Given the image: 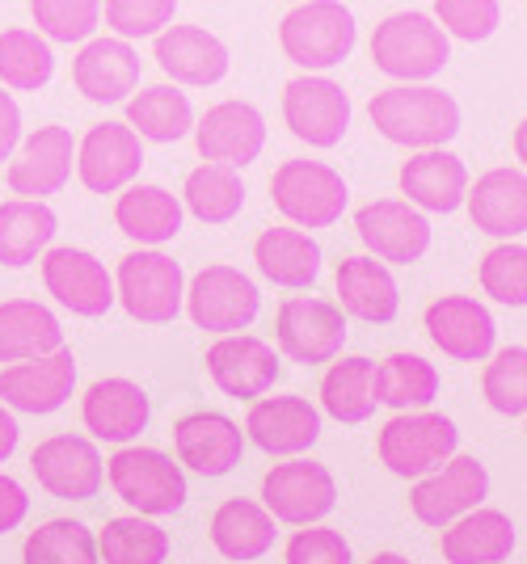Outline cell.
Instances as JSON below:
<instances>
[{
	"mask_svg": "<svg viewBox=\"0 0 527 564\" xmlns=\"http://www.w3.org/2000/svg\"><path fill=\"white\" fill-rule=\"evenodd\" d=\"M337 307L359 316L367 325H388L401 312V291L388 270V261H376L372 253H355V258L337 261Z\"/></svg>",
	"mask_w": 527,
	"mask_h": 564,
	"instance_id": "obj_27",
	"label": "cell"
},
{
	"mask_svg": "<svg viewBox=\"0 0 527 564\" xmlns=\"http://www.w3.org/2000/svg\"><path fill=\"white\" fill-rule=\"evenodd\" d=\"M25 564H97L94 531L76 518H51L39 531L25 535Z\"/></svg>",
	"mask_w": 527,
	"mask_h": 564,
	"instance_id": "obj_41",
	"label": "cell"
},
{
	"mask_svg": "<svg viewBox=\"0 0 527 564\" xmlns=\"http://www.w3.org/2000/svg\"><path fill=\"white\" fill-rule=\"evenodd\" d=\"M186 312L198 329L207 333H240L258 321L262 295L249 274H240L237 265H207L198 270L186 286Z\"/></svg>",
	"mask_w": 527,
	"mask_h": 564,
	"instance_id": "obj_8",
	"label": "cell"
},
{
	"mask_svg": "<svg viewBox=\"0 0 527 564\" xmlns=\"http://www.w3.org/2000/svg\"><path fill=\"white\" fill-rule=\"evenodd\" d=\"M481 392L490 400L494 413L503 417H524L527 413V350L524 346H506L485 362Z\"/></svg>",
	"mask_w": 527,
	"mask_h": 564,
	"instance_id": "obj_43",
	"label": "cell"
},
{
	"mask_svg": "<svg viewBox=\"0 0 527 564\" xmlns=\"http://www.w3.org/2000/svg\"><path fill=\"white\" fill-rule=\"evenodd\" d=\"M178 464H186L198 476H228L245 455V434L224 413H191L173 425Z\"/></svg>",
	"mask_w": 527,
	"mask_h": 564,
	"instance_id": "obj_24",
	"label": "cell"
},
{
	"mask_svg": "<svg viewBox=\"0 0 527 564\" xmlns=\"http://www.w3.org/2000/svg\"><path fill=\"white\" fill-rule=\"evenodd\" d=\"M157 64L173 76L178 85H216L228 76V47L203 25H165L157 34Z\"/></svg>",
	"mask_w": 527,
	"mask_h": 564,
	"instance_id": "obj_28",
	"label": "cell"
},
{
	"mask_svg": "<svg viewBox=\"0 0 527 564\" xmlns=\"http://www.w3.org/2000/svg\"><path fill=\"white\" fill-rule=\"evenodd\" d=\"M203 161L228 169H245L262 156L266 118L249 101H219L191 127Z\"/></svg>",
	"mask_w": 527,
	"mask_h": 564,
	"instance_id": "obj_17",
	"label": "cell"
},
{
	"mask_svg": "<svg viewBox=\"0 0 527 564\" xmlns=\"http://www.w3.org/2000/svg\"><path fill=\"white\" fill-rule=\"evenodd\" d=\"M439 397V371L422 354H388L376 362V400L406 413V409H427Z\"/></svg>",
	"mask_w": 527,
	"mask_h": 564,
	"instance_id": "obj_38",
	"label": "cell"
},
{
	"mask_svg": "<svg viewBox=\"0 0 527 564\" xmlns=\"http://www.w3.org/2000/svg\"><path fill=\"white\" fill-rule=\"evenodd\" d=\"M367 564H409L406 556H397V552H380V556H372Z\"/></svg>",
	"mask_w": 527,
	"mask_h": 564,
	"instance_id": "obj_52",
	"label": "cell"
},
{
	"mask_svg": "<svg viewBox=\"0 0 527 564\" xmlns=\"http://www.w3.org/2000/svg\"><path fill=\"white\" fill-rule=\"evenodd\" d=\"M355 13L342 0H304L279 22V47L309 72L337 68L355 51Z\"/></svg>",
	"mask_w": 527,
	"mask_h": 564,
	"instance_id": "obj_3",
	"label": "cell"
},
{
	"mask_svg": "<svg viewBox=\"0 0 527 564\" xmlns=\"http://www.w3.org/2000/svg\"><path fill=\"white\" fill-rule=\"evenodd\" d=\"M443 561L448 564H503L519 547L515 522L503 510H469L443 527Z\"/></svg>",
	"mask_w": 527,
	"mask_h": 564,
	"instance_id": "obj_30",
	"label": "cell"
},
{
	"mask_svg": "<svg viewBox=\"0 0 527 564\" xmlns=\"http://www.w3.org/2000/svg\"><path fill=\"white\" fill-rule=\"evenodd\" d=\"M460 447V430H455L452 417L443 413H397L392 422H384L380 438H376V451H380V464L392 476H406V480H418L434 471L439 464H448Z\"/></svg>",
	"mask_w": 527,
	"mask_h": 564,
	"instance_id": "obj_6",
	"label": "cell"
},
{
	"mask_svg": "<svg viewBox=\"0 0 527 564\" xmlns=\"http://www.w3.org/2000/svg\"><path fill=\"white\" fill-rule=\"evenodd\" d=\"M169 535L152 518H110L97 535V561L106 564H165Z\"/></svg>",
	"mask_w": 527,
	"mask_h": 564,
	"instance_id": "obj_39",
	"label": "cell"
},
{
	"mask_svg": "<svg viewBox=\"0 0 527 564\" xmlns=\"http://www.w3.org/2000/svg\"><path fill=\"white\" fill-rule=\"evenodd\" d=\"M245 434L266 455H304L321 438V413L304 397H262L249 404Z\"/></svg>",
	"mask_w": 527,
	"mask_h": 564,
	"instance_id": "obj_23",
	"label": "cell"
},
{
	"mask_svg": "<svg viewBox=\"0 0 527 564\" xmlns=\"http://www.w3.org/2000/svg\"><path fill=\"white\" fill-rule=\"evenodd\" d=\"M178 13V0H106V25L115 39H157Z\"/></svg>",
	"mask_w": 527,
	"mask_h": 564,
	"instance_id": "obj_47",
	"label": "cell"
},
{
	"mask_svg": "<svg viewBox=\"0 0 527 564\" xmlns=\"http://www.w3.org/2000/svg\"><path fill=\"white\" fill-rule=\"evenodd\" d=\"M372 127L388 143L406 148H443L460 135V106L434 85H392L367 101Z\"/></svg>",
	"mask_w": 527,
	"mask_h": 564,
	"instance_id": "obj_1",
	"label": "cell"
},
{
	"mask_svg": "<svg viewBox=\"0 0 527 564\" xmlns=\"http://www.w3.org/2000/svg\"><path fill=\"white\" fill-rule=\"evenodd\" d=\"M283 118L295 140L334 148L351 127V97L330 76H295L283 89Z\"/></svg>",
	"mask_w": 527,
	"mask_h": 564,
	"instance_id": "obj_14",
	"label": "cell"
},
{
	"mask_svg": "<svg viewBox=\"0 0 527 564\" xmlns=\"http://www.w3.org/2000/svg\"><path fill=\"white\" fill-rule=\"evenodd\" d=\"M60 219L43 198H9L0 203V265L22 270L47 253Z\"/></svg>",
	"mask_w": 527,
	"mask_h": 564,
	"instance_id": "obj_34",
	"label": "cell"
},
{
	"mask_svg": "<svg viewBox=\"0 0 527 564\" xmlns=\"http://www.w3.org/2000/svg\"><path fill=\"white\" fill-rule=\"evenodd\" d=\"M76 161V140L68 127H39L30 140L22 143V152L9 161L4 182L18 198H47L60 194L73 177Z\"/></svg>",
	"mask_w": 527,
	"mask_h": 564,
	"instance_id": "obj_20",
	"label": "cell"
},
{
	"mask_svg": "<svg viewBox=\"0 0 527 564\" xmlns=\"http://www.w3.org/2000/svg\"><path fill=\"white\" fill-rule=\"evenodd\" d=\"M524 143H527V131H524V122H519V131H515V152H519V161H524Z\"/></svg>",
	"mask_w": 527,
	"mask_h": 564,
	"instance_id": "obj_53",
	"label": "cell"
},
{
	"mask_svg": "<svg viewBox=\"0 0 527 564\" xmlns=\"http://www.w3.org/2000/svg\"><path fill=\"white\" fill-rule=\"evenodd\" d=\"M448 59H452V39L427 13H392L372 34V64L392 80L406 85L431 80L448 68Z\"/></svg>",
	"mask_w": 527,
	"mask_h": 564,
	"instance_id": "obj_2",
	"label": "cell"
},
{
	"mask_svg": "<svg viewBox=\"0 0 527 564\" xmlns=\"http://www.w3.org/2000/svg\"><path fill=\"white\" fill-rule=\"evenodd\" d=\"M186 300V274L161 249H136L119 261L115 279V304L127 307L131 321L140 325H169L178 321Z\"/></svg>",
	"mask_w": 527,
	"mask_h": 564,
	"instance_id": "obj_5",
	"label": "cell"
},
{
	"mask_svg": "<svg viewBox=\"0 0 527 564\" xmlns=\"http://www.w3.org/2000/svg\"><path fill=\"white\" fill-rule=\"evenodd\" d=\"M144 165V140L127 122H97L76 143V173L94 194H119L140 177Z\"/></svg>",
	"mask_w": 527,
	"mask_h": 564,
	"instance_id": "obj_15",
	"label": "cell"
},
{
	"mask_svg": "<svg viewBox=\"0 0 527 564\" xmlns=\"http://www.w3.org/2000/svg\"><path fill=\"white\" fill-rule=\"evenodd\" d=\"M76 388V358L68 346L39 358H22L13 367L0 371V404L4 409H18V413H55L64 409Z\"/></svg>",
	"mask_w": 527,
	"mask_h": 564,
	"instance_id": "obj_12",
	"label": "cell"
},
{
	"mask_svg": "<svg viewBox=\"0 0 527 564\" xmlns=\"http://www.w3.org/2000/svg\"><path fill=\"white\" fill-rule=\"evenodd\" d=\"M262 506L270 510V518L291 522V527L321 522L337 506L334 471L325 464H312V459L275 464L262 480Z\"/></svg>",
	"mask_w": 527,
	"mask_h": 564,
	"instance_id": "obj_11",
	"label": "cell"
},
{
	"mask_svg": "<svg viewBox=\"0 0 527 564\" xmlns=\"http://www.w3.org/2000/svg\"><path fill=\"white\" fill-rule=\"evenodd\" d=\"M55 72L51 43L39 30H4L0 34V80L9 89H43Z\"/></svg>",
	"mask_w": 527,
	"mask_h": 564,
	"instance_id": "obj_42",
	"label": "cell"
},
{
	"mask_svg": "<svg viewBox=\"0 0 527 564\" xmlns=\"http://www.w3.org/2000/svg\"><path fill=\"white\" fill-rule=\"evenodd\" d=\"M30 471H34L39 489H47L60 501H89L106 480L101 451L76 434H55L47 443H39L30 455Z\"/></svg>",
	"mask_w": 527,
	"mask_h": 564,
	"instance_id": "obj_16",
	"label": "cell"
},
{
	"mask_svg": "<svg viewBox=\"0 0 527 564\" xmlns=\"http://www.w3.org/2000/svg\"><path fill=\"white\" fill-rule=\"evenodd\" d=\"M321 404H325V413L342 425H359L367 422L372 413H376V362L372 358H342L334 362L330 358V371L321 379Z\"/></svg>",
	"mask_w": 527,
	"mask_h": 564,
	"instance_id": "obj_36",
	"label": "cell"
},
{
	"mask_svg": "<svg viewBox=\"0 0 527 564\" xmlns=\"http://www.w3.org/2000/svg\"><path fill=\"white\" fill-rule=\"evenodd\" d=\"M355 228H359V240L376 261L413 265L431 249V219L401 198H376V203L359 207Z\"/></svg>",
	"mask_w": 527,
	"mask_h": 564,
	"instance_id": "obj_13",
	"label": "cell"
},
{
	"mask_svg": "<svg viewBox=\"0 0 527 564\" xmlns=\"http://www.w3.org/2000/svg\"><path fill=\"white\" fill-rule=\"evenodd\" d=\"M427 333L439 350L455 362H485L498 341V325L490 307L473 295H443L427 307Z\"/></svg>",
	"mask_w": 527,
	"mask_h": 564,
	"instance_id": "obj_21",
	"label": "cell"
},
{
	"mask_svg": "<svg viewBox=\"0 0 527 564\" xmlns=\"http://www.w3.org/2000/svg\"><path fill=\"white\" fill-rule=\"evenodd\" d=\"M30 13L47 43H85L101 22V0H30Z\"/></svg>",
	"mask_w": 527,
	"mask_h": 564,
	"instance_id": "obj_45",
	"label": "cell"
},
{
	"mask_svg": "<svg viewBox=\"0 0 527 564\" xmlns=\"http://www.w3.org/2000/svg\"><path fill=\"white\" fill-rule=\"evenodd\" d=\"M434 22L443 25L448 39L485 43L503 22V4L498 0H434Z\"/></svg>",
	"mask_w": 527,
	"mask_h": 564,
	"instance_id": "obj_46",
	"label": "cell"
},
{
	"mask_svg": "<svg viewBox=\"0 0 527 564\" xmlns=\"http://www.w3.org/2000/svg\"><path fill=\"white\" fill-rule=\"evenodd\" d=\"M212 543L228 561H262L266 552L275 547V518H270L262 501L228 497L212 514Z\"/></svg>",
	"mask_w": 527,
	"mask_h": 564,
	"instance_id": "obj_32",
	"label": "cell"
},
{
	"mask_svg": "<svg viewBox=\"0 0 527 564\" xmlns=\"http://www.w3.org/2000/svg\"><path fill=\"white\" fill-rule=\"evenodd\" d=\"M64 346V329L55 312L39 300H9L0 304V362H22Z\"/></svg>",
	"mask_w": 527,
	"mask_h": 564,
	"instance_id": "obj_35",
	"label": "cell"
},
{
	"mask_svg": "<svg viewBox=\"0 0 527 564\" xmlns=\"http://www.w3.org/2000/svg\"><path fill=\"white\" fill-rule=\"evenodd\" d=\"M43 282L55 295V304H64L76 316H106L115 307V279L94 253L73 249V245L43 253Z\"/></svg>",
	"mask_w": 527,
	"mask_h": 564,
	"instance_id": "obj_18",
	"label": "cell"
},
{
	"mask_svg": "<svg viewBox=\"0 0 527 564\" xmlns=\"http://www.w3.org/2000/svg\"><path fill=\"white\" fill-rule=\"evenodd\" d=\"M25 514H30V497H25V489L13 480V476L0 471V535H9L13 527H22Z\"/></svg>",
	"mask_w": 527,
	"mask_h": 564,
	"instance_id": "obj_49",
	"label": "cell"
},
{
	"mask_svg": "<svg viewBox=\"0 0 527 564\" xmlns=\"http://www.w3.org/2000/svg\"><path fill=\"white\" fill-rule=\"evenodd\" d=\"M182 215L186 207L165 186H122L115 203V224L122 228V236L140 240L144 249H157L182 232Z\"/></svg>",
	"mask_w": 527,
	"mask_h": 564,
	"instance_id": "obj_33",
	"label": "cell"
},
{
	"mask_svg": "<svg viewBox=\"0 0 527 564\" xmlns=\"http://www.w3.org/2000/svg\"><path fill=\"white\" fill-rule=\"evenodd\" d=\"M18 438H22V430H18V417H13V413L0 404V464H4V459L18 451Z\"/></svg>",
	"mask_w": 527,
	"mask_h": 564,
	"instance_id": "obj_51",
	"label": "cell"
},
{
	"mask_svg": "<svg viewBox=\"0 0 527 564\" xmlns=\"http://www.w3.org/2000/svg\"><path fill=\"white\" fill-rule=\"evenodd\" d=\"M464 203L485 236L519 240L527 232V173L519 165L481 173L477 186L464 189Z\"/></svg>",
	"mask_w": 527,
	"mask_h": 564,
	"instance_id": "obj_25",
	"label": "cell"
},
{
	"mask_svg": "<svg viewBox=\"0 0 527 564\" xmlns=\"http://www.w3.org/2000/svg\"><path fill=\"white\" fill-rule=\"evenodd\" d=\"M22 140V110H18V101L0 89V161H9L13 156V148Z\"/></svg>",
	"mask_w": 527,
	"mask_h": 564,
	"instance_id": "obj_50",
	"label": "cell"
},
{
	"mask_svg": "<svg viewBox=\"0 0 527 564\" xmlns=\"http://www.w3.org/2000/svg\"><path fill=\"white\" fill-rule=\"evenodd\" d=\"M490 494V471L477 455H452L448 464L418 476L413 494H409V510L422 527H448L460 514L477 510Z\"/></svg>",
	"mask_w": 527,
	"mask_h": 564,
	"instance_id": "obj_9",
	"label": "cell"
},
{
	"mask_svg": "<svg viewBox=\"0 0 527 564\" xmlns=\"http://www.w3.org/2000/svg\"><path fill=\"white\" fill-rule=\"evenodd\" d=\"M288 564H351V543L334 527H304L288 540Z\"/></svg>",
	"mask_w": 527,
	"mask_h": 564,
	"instance_id": "obj_48",
	"label": "cell"
},
{
	"mask_svg": "<svg viewBox=\"0 0 527 564\" xmlns=\"http://www.w3.org/2000/svg\"><path fill=\"white\" fill-rule=\"evenodd\" d=\"M207 376L224 397L258 400L275 388L279 379V354L266 346L262 337L249 333H224L207 350Z\"/></svg>",
	"mask_w": 527,
	"mask_h": 564,
	"instance_id": "obj_19",
	"label": "cell"
},
{
	"mask_svg": "<svg viewBox=\"0 0 527 564\" xmlns=\"http://www.w3.org/2000/svg\"><path fill=\"white\" fill-rule=\"evenodd\" d=\"M270 198L295 228H330L346 212L351 189L337 169L321 161H283L270 177Z\"/></svg>",
	"mask_w": 527,
	"mask_h": 564,
	"instance_id": "obj_7",
	"label": "cell"
},
{
	"mask_svg": "<svg viewBox=\"0 0 527 564\" xmlns=\"http://www.w3.org/2000/svg\"><path fill=\"white\" fill-rule=\"evenodd\" d=\"M73 80L97 106L127 101L140 85V55L127 39H85V51L73 64Z\"/></svg>",
	"mask_w": 527,
	"mask_h": 564,
	"instance_id": "obj_26",
	"label": "cell"
},
{
	"mask_svg": "<svg viewBox=\"0 0 527 564\" xmlns=\"http://www.w3.org/2000/svg\"><path fill=\"white\" fill-rule=\"evenodd\" d=\"M127 127L152 143H178L182 135H191L194 110L191 97L178 85H152L144 94H136L127 101Z\"/></svg>",
	"mask_w": 527,
	"mask_h": 564,
	"instance_id": "obj_37",
	"label": "cell"
},
{
	"mask_svg": "<svg viewBox=\"0 0 527 564\" xmlns=\"http://www.w3.org/2000/svg\"><path fill=\"white\" fill-rule=\"evenodd\" d=\"M275 333H279V350L288 354L291 362L316 367V362H330V358L342 354V346H346V316L330 300L291 295V300L279 304Z\"/></svg>",
	"mask_w": 527,
	"mask_h": 564,
	"instance_id": "obj_10",
	"label": "cell"
},
{
	"mask_svg": "<svg viewBox=\"0 0 527 564\" xmlns=\"http://www.w3.org/2000/svg\"><path fill=\"white\" fill-rule=\"evenodd\" d=\"M481 291L506 307L527 304V249L524 240H503L481 258Z\"/></svg>",
	"mask_w": 527,
	"mask_h": 564,
	"instance_id": "obj_44",
	"label": "cell"
},
{
	"mask_svg": "<svg viewBox=\"0 0 527 564\" xmlns=\"http://www.w3.org/2000/svg\"><path fill=\"white\" fill-rule=\"evenodd\" d=\"M182 198H186V212L194 219H203V224H228V219H237L240 207H245V182H240L237 169L228 165H198L186 177V189H182Z\"/></svg>",
	"mask_w": 527,
	"mask_h": 564,
	"instance_id": "obj_40",
	"label": "cell"
},
{
	"mask_svg": "<svg viewBox=\"0 0 527 564\" xmlns=\"http://www.w3.org/2000/svg\"><path fill=\"white\" fill-rule=\"evenodd\" d=\"M110 489L144 518L178 514L186 506V471L157 447H119L110 459Z\"/></svg>",
	"mask_w": 527,
	"mask_h": 564,
	"instance_id": "obj_4",
	"label": "cell"
},
{
	"mask_svg": "<svg viewBox=\"0 0 527 564\" xmlns=\"http://www.w3.org/2000/svg\"><path fill=\"white\" fill-rule=\"evenodd\" d=\"M254 261L275 286L304 291L321 279V245L304 228H266L254 240Z\"/></svg>",
	"mask_w": 527,
	"mask_h": 564,
	"instance_id": "obj_31",
	"label": "cell"
},
{
	"mask_svg": "<svg viewBox=\"0 0 527 564\" xmlns=\"http://www.w3.org/2000/svg\"><path fill=\"white\" fill-rule=\"evenodd\" d=\"M464 189H469V169L448 148H418L401 165V194L418 212H455L464 203Z\"/></svg>",
	"mask_w": 527,
	"mask_h": 564,
	"instance_id": "obj_29",
	"label": "cell"
},
{
	"mask_svg": "<svg viewBox=\"0 0 527 564\" xmlns=\"http://www.w3.org/2000/svg\"><path fill=\"white\" fill-rule=\"evenodd\" d=\"M148 413H152L148 392L136 379H122V376L89 383V392L80 400L85 430L94 438H101V443H119V447H127L131 438H140V430L148 425Z\"/></svg>",
	"mask_w": 527,
	"mask_h": 564,
	"instance_id": "obj_22",
	"label": "cell"
}]
</instances>
